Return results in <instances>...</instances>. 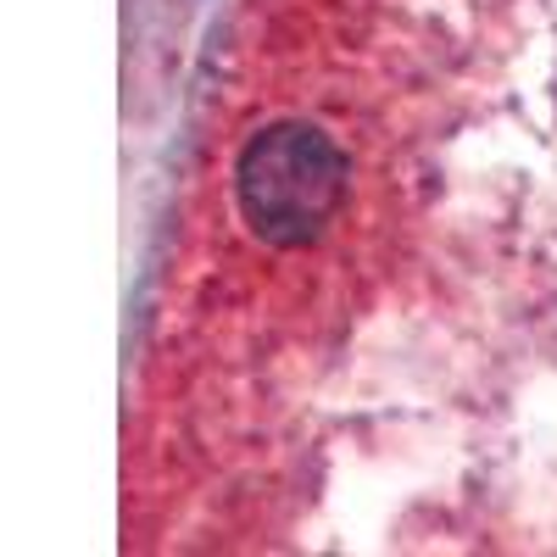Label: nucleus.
Masks as SVG:
<instances>
[{
	"label": "nucleus",
	"instance_id": "obj_1",
	"mask_svg": "<svg viewBox=\"0 0 557 557\" xmlns=\"http://www.w3.org/2000/svg\"><path fill=\"white\" fill-rule=\"evenodd\" d=\"M351 162L323 128L312 123H273L251 134V146L235 162L240 218L262 246L296 251L312 246L335 223L346 201Z\"/></svg>",
	"mask_w": 557,
	"mask_h": 557
}]
</instances>
